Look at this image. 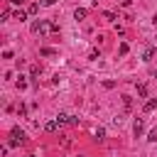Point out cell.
I'll use <instances>...</instances> for the list:
<instances>
[{
	"instance_id": "8992f818",
	"label": "cell",
	"mask_w": 157,
	"mask_h": 157,
	"mask_svg": "<svg viewBox=\"0 0 157 157\" xmlns=\"http://www.w3.org/2000/svg\"><path fill=\"white\" fill-rule=\"evenodd\" d=\"M86 15H88V10H86V7H76V10H74V17H76V20H83Z\"/></svg>"
},
{
	"instance_id": "277c9868",
	"label": "cell",
	"mask_w": 157,
	"mask_h": 157,
	"mask_svg": "<svg viewBox=\"0 0 157 157\" xmlns=\"http://www.w3.org/2000/svg\"><path fill=\"white\" fill-rule=\"evenodd\" d=\"M59 130V120L54 118V120H49V123H44V132H56Z\"/></svg>"
},
{
	"instance_id": "d4e9b609",
	"label": "cell",
	"mask_w": 157,
	"mask_h": 157,
	"mask_svg": "<svg viewBox=\"0 0 157 157\" xmlns=\"http://www.w3.org/2000/svg\"><path fill=\"white\" fill-rule=\"evenodd\" d=\"M78 157H81V155H78Z\"/></svg>"
},
{
	"instance_id": "ba28073f",
	"label": "cell",
	"mask_w": 157,
	"mask_h": 157,
	"mask_svg": "<svg viewBox=\"0 0 157 157\" xmlns=\"http://www.w3.org/2000/svg\"><path fill=\"white\" fill-rule=\"evenodd\" d=\"M12 17L22 22V20H27V12H25V10H15V12H12Z\"/></svg>"
},
{
	"instance_id": "5bb4252c",
	"label": "cell",
	"mask_w": 157,
	"mask_h": 157,
	"mask_svg": "<svg viewBox=\"0 0 157 157\" xmlns=\"http://www.w3.org/2000/svg\"><path fill=\"white\" fill-rule=\"evenodd\" d=\"M93 135H96V140H103V137H105V128H96Z\"/></svg>"
},
{
	"instance_id": "44dd1931",
	"label": "cell",
	"mask_w": 157,
	"mask_h": 157,
	"mask_svg": "<svg viewBox=\"0 0 157 157\" xmlns=\"http://www.w3.org/2000/svg\"><path fill=\"white\" fill-rule=\"evenodd\" d=\"M10 2H12V5H22V0H10Z\"/></svg>"
},
{
	"instance_id": "3957f363",
	"label": "cell",
	"mask_w": 157,
	"mask_h": 157,
	"mask_svg": "<svg viewBox=\"0 0 157 157\" xmlns=\"http://www.w3.org/2000/svg\"><path fill=\"white\" fill-rule=\"evenodd\" d=\"M132 132H135V137H140V135L145 132V120H142V118H137V120H135V125H132Z\"/></svg>"
},
{
	"instance_id": "30bf717a",
	"label": "cell",
	"mask_w": 157,
	"mask_h": 157,
	"mask_svg": "<svg viewBox=\"0 0 157 157\" xmlns=\"http://www.w3.org/2000/svg\"><path fill=\"white\" fill-rule=\"evenodd\" d=\"M39 12V2H32L29 7H27V15H37Z\"/></svg>"
},
{
	"instance_id": "ac0fdd59",
	"label": "cell",
	"mask_w": 157,
	"mask_h": 157,
	"mask_svg": "<svg viewBox=\"0 0 157 157\" xmlns=\"http://www.w3.org/2000/svg\"><path fill=\"white\" fill-rule=\"evenodd\" d=\"M147 140H150V142H157V128L150 132V137H147Z\"/></svg>"
},
{
	"instance_id": "cb8c5ba5",
	"label": "cell",
	"mask_w": 157,
	"mask_h": 157,
	"mask_svg": "<svg viewBox=\"0 0 157 157\" xmlns=\"http://www.w3.org/2000/svg\"><path fill=\"white\" fill-rule=\"evenodd\" d=\"M29 157H34V155H29Z\"/></svg>"
},
{
	"instance_id": "5b68a950",
	"label": "cell",
	"mask_w": 157,
	"mask_h": 157,
	"mask_svg": "<svg viewBox=\"0 0 157 157\" xmlns=\"http://www.w3.org/2000/svg\"><path fill=\"white\" fill-rule=\"evenodd\" d=\"M155 52H157V49H155V47H147V49H145V52H142V61H150V59H152V56H155Z\"/></svg>"
},
{
	"instance_id": "8fae6325",
	"label": "cell",
	"mask_w": 157,
	"mask_h": 157,
	"mask_svg": "<svg viewBox=\"0 0 157 157\" xmlns=\"http://www.w3.org/2000/svg\"><path fill=\"white\" fill-rule=\"evenodd\" d=\"M39 54H42V56H54V49H52V47H42Z\"/></svg>"
},
{
	"instance_id": "e0dca14e",
	"label": "cell",
	"mask_w": 157,
	"mask_h": 157,
	"mask_svg": "<svg viewBox=\"0 0 157 157\" xmlns=\"http://www.w3.org/2000/svg\"><path fill=\"white\" fill-rule=\"evenodd\" d=\"M128 49H130V47H128V44H125V42H123V44H120V47H118V52H120V54H128Z\"/></svg>"
},
{
	"instance_id": "6da1fadb",
	"label": "cell",
	"mask_w": 157,
	"mask_h": 157,
	"mask_svg": "<svg viewBox=\"0 0 157 157\" xmlns=\"http://www.w3.org/2000/svg\"><path fill=\"white\" fill-rule=\"evenodd\" d=\"M32 32H39V34H54V32H59V27H56L54 22H49V20H39V22L32 25Z\"/></svg>"
},
{
	"instance_id": "9c48e42d",
	"label": "cell",
	"mask_w": 157,
	"mask_h": 157,
	"mask_svg": "<svg viewBox=\"0 0 157 157\" xmlns=\"http://www.w3.org/2000/svg\"><path fill=\"white\" fill-rule=\"evenodd\" d=\"M69 113H56V120H59V125H64V123H69Z\"/></svg>"
},
{
	"instance_id": "7c38bea8",
	"label": "cell",
	"mask_w": 157,
	"mask_h": 157,
	"mask_svg": "<svg viewBox=\"0 0 157 157\" xmlns=\"http://www.w3.org/2000/svg\"><path fill=\"white\" fill-rule=\"evenodd\" d=\"M15 86H17V88H20V91H25V88H27V81H25V76H20V78H17V83H15Z\"/></svg>"
},
{
	"instance_id": "52a82bcc",
	"label": "cell",
	"mask_w": 157,
	"mask_h": 157,
	"mask_svg": "<svg viewBox=\"0 0 157 157\" xmlns=\"http://www.w3.org/2000/svg\"><path fill=\"white\" fill-rule=\"evenodd\" d=\"M155 108H157V98H152V101H147V103H145V108H142V110H145V113H152V110H155Z\"/></svg>"
},
{
	"instance_id": "7a4b0ae2",
	"label": "cell",
	"mask_w": 157,
	"mask_h": 157,
	"mask_svg": "<svg viewBox=\"0 0 157 157\" xmlns=\"http://www.w3.org/2000/svg\"><path fill=\"white\" fill-rule=\"evenodd\" d=\"M10 135H12V140H10V147H12V145H22V142L27 140L25 130H20V128H12V130H10Z\"/></svg>"
},
{
	"instance_id": "7402d4cb",
	"label": "cell",
	"mask_w": 157,
	"mask_h": 157,
	"mask_svg": "<svg viewBox=\"0 0 157 157\" xmlns=\"http://www.w3.org/2000/svg\"><path fill=\"white\" fill-rule=\"evenodd\" d=\"M152 25H155V27H157V15H155V17H152Z\"/></svg>"
},
{
	"instance_id": "ffe728a7",
	"label": "cell",
	"mask_w": 157,
	"mask_h": 157,
	"mask_svg": "<svg viewBox=\"0 0 157 157\" xmlns=\"http://www.w3.org/2000/svg\"><path fill=\"white\" fill-rule=\"evenodd\" d=\"M130 2H132V0H123V7H130Z\"/></svg>"
},
{
	"instance_id": "603a6c76",
	"label": "cell",
	"mask_w": 157,
	"mask_h": 157,
	"mask_svg": "<svg viewBox=\"0 0 157 157\" xmlns=\"http://www.w3.org/2000/svg\"><path fill=\"white\" fill-rule=\"evenodd\" d=\"M155 76H157V71H155Z\"/></svg>"
},
{
	"instance_id": "4fadbf2b",
	"label": "cell",
	"mask_w": 157,
	"mask_h": 157,
	"mask_svg": "<svg viewBox=\"0 0 157 157\" xmlns=\"http://www.w3.org/2000/svg\"><path fill=\"white\" fill-rule=\"evenodd\" d=\"M137 96H140V98H145V96H147V86H145V83H140V86H137Z\"/></svg>"
},
{
	"instance_id": "9a60e30c",
	"label": "cell",
	"mask_w": 157,
	"mask_h": 157,
	"mask_svg": "<svg viewBox=\"0 0 157 157\" xmlns=\"http://www.w3.org/2000/svg\"><path fill=\"white\" fill-rule=\"evenodd\" d=\"M39 74H42V66H32V69H29V76H32V78L39 76Z\"/></svg>"
},
{
	"instance_id": "d6986e66",
	"label": "cell",
	"mask_w": 157,
	"mask_h": 157,
	"mask_svg": "<svg viewBox=\"0 0 157 157\" xmlns=\"http://www.w3.org/2000/svg\"><path fill=\"white\" fill-rule=\"evenodd\" d=\"M54 2H56V0H42V5H44V7H49V5H54Z\"/></svg>"
},
{
	"instance_id": "2e32d148",
	"label": "cell",
	"mask_w": 157,
	"mask_h": 157,
	"mask_svg": "<svg viewBox=\"0 0 157 157\" xmlns=\"http://www.w3.org/2000/svg\"><path fill=\"white\" fill-rule=\"evenodd\" d=\"M123 105L130 110V108H132V98H130V96H123Z\"/></svg>"
}]
</instances>
